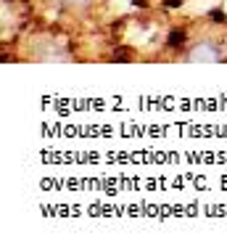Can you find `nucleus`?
Here are the masks:
<instances>
[{
	"label": "nucleus",
	"mask_w": 227,
	"mask_h": 249,
	"mask_svg": "<svg viewBox=\"0 0 227 249\" xmlns=\"http://www.w3.org/2000/svg\"><path fill=\"white\" fill-rule=\"evenodd\" d=\"M188 58L190 64H214V61H222L225 58V48H222V43H217V40H198V43H193L190 45V51H188Z\"/></svg>",
	"instance_id": "1"
},
{
	"label": "nucleus",
	"mask_w": 227,
	"mask_h": 249,
	"mask_svg": "<svg viewBox=\"0 0 227 249\" xmlns=\"http://www.w3.org/2000/svg\"><path fill=\"white\" fill-rule=\"evenodd\" d=\"M66 5H77V3H82V0H64Z\"/></svg>",
	"instance_id": "2"
}]
</instances>
